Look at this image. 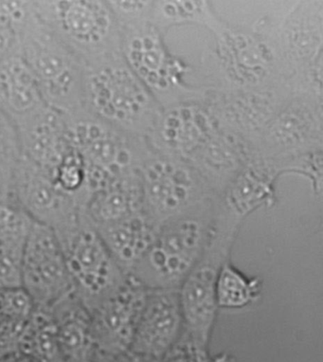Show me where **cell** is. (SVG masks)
I'll return each mask as SVG.
<instances>
[{
  "label": "cell",
  "mask_w": 323,
  "mask_h": 362,
  "mask_svg": "<svg viewBox=\"0 0 323 362\" xmlns=\"http://www.w3.org/2000/svg\"><path fill=\"white\" fill-rule=\"evenodd\" d=\"M18 52L47 105L63 114L83 110L85 64L39 21L33 6L29 19L18 33Z\"/></svg>",
  "instance_id": "6da1fadb"
},
{
  "label": "cell",
  "mask_w": 323,
  "mask_h": 362,
  "mask_svg": "<svg viewBox=\"0 0 323 362\" xmlns=\"http://www.w3.org/2000/svg\"><path fill=\"white\" fill-rule=\"evenodd\" d=\"M33 12L86 66L112 57L114 16L102 0H32Z\"/></svg>",
  "instance_id": "7a4b0ae2"
},
{
  "label": "cell",
  "mask_w": 323,
  "mask_h": 362,
  "mask_svg": "<svg viewBox=\"0 0 323 362\" xmlns=\"http://www.w3.org/2000/svg\"><path fill=\"white\" fill-rule=\"evenodd\" d=\"M54 233L74 293L90 311L121 286V269L82 210L74 224Z\"/></svg>",
  "instance_id": "3957f363"
},
{
  "label": "cell",
  "mask_w": 323,
  "mask_h": 362,
  "mask_svg": "<svg viewBox=\"0 0 323 362\" xmlns=\"http://www.w3.org/2000/svg\"><path fill=\"white\" fill-rule=\"evenodd\" d=\"M108 58L86 66L83 110L113 127L133 122L147 101L132 72Z\"/></svg>",
  "instance_id": "277c9868"
},
{
  "label": "cell",
  "mask_w": 323,
  "mask_h": 362,
  "mask_svg": "<svg viewBox=\"0 0 323 362\" xmlns=\"http://www.w3.org/2000/svg\"><path fill=\"white\" fill-rule=\"evenodd\" d=\"M22 286L35 306L51 308L74 288L54 230L33 222L25 242L21 264Z\"/></svg>",
  "instance_id": "5b68a950"
},
{
  "label": "cell",
  "mask_w": 323,
  "mask_h": 362,
  "mask_svg": "<svg viewBox=\"0 0 323 362\" xmlns=\"http://www.w3.org/2000/svg\"><path fill=\"white\" fill-rule=\"evenodd\" d=\"M146 302L136 280L127 277L110 297L89 311L98 355L119 358L129 353Z\"/></svg>",
  "instance_id": "8992f818"
},
{
  "label": "cell",
  "mask_w": 323,
  "mask_h": 362,
  "mask_svg": "<svg viewBox=\"0 0 323 362\" xmlns=\"http://www.w3.org/2000/svg\"><path fill=\"white\" fill-rule=\"evenodd\" d=\"M13 199L33 220L54 232L74 224L80 217L77 200L60 190L48 172L24 156L13 178Z\"/></svg>",
  "instance_id": "52a82bcc"
},
{
  "label": "cell",
  "mask_w": 323,
  "mask_h": 362,
  "mask_svg": "<svg viewBox=\"0 0 323 362\" xmlns=\"http://www.w3.org/2000/svg\"><path fill=\"white\" fill-rule=\"evenodd\" d=\"M16 130L22 155L49 175L74 150L69 141L65 114L49 105Z\"/></svg>",
  "instance_id": "ba28073f"
},
{
  "label": "cell",
  "mask_w": 323,
  "mask_h": 362,
  "mask_svg": "<svg viewBox=\"0 0 323 362\" xmlns=\"http://www.w3.org/2000/svg\"><path fill=\"white\" fill-rule=\"evenodd\" d=\"M180 305L172 293L158 294L146 302L129 352L158 359L165 356L177 339Z\"/></svg>",
  "instance_id": "9c48e42d"
},
{
  "label": "cell",
  "mask_w": 323,
  "mask_h": 362,
  "mask_svg": "<svg viewBox=\"0 0 323 362\" xmlns=\"http://www.w3.org/2000/svg\"><path fill=\"white\" fill-rule=\"evenodd\" d=\"M46 107L37 82L18 49L0 63V110L16 128Z\"/></svg>",
  "instance_id": "30bf717a"
},
{
  "label": "cell",
  "mask_w": 323,
  "mask_h": 362,
  "mask_svg": "<svg viewBox=\"0 0 323 362\" xmlns=\"http://www.w3.org/2000/svg\"><path fill=\"white\" fill-rule=\"evenodd\" d=\"M49 309L57 322L60 362H94L97 353L90 312L76 294L74 292Z\"/></svg>",
  "instance_id": "8fae6325"
},
{
  "label": "cell",
  "mask_w": 323,
  "mask_h": 362,
  "mask_svg": "<svg viewBox=\"0 0 323 362\" xmlns=\"http://www.w3.org/2000/svg\"><path fill=\"white\" fill-rule=\"evenodd\" d=\"M201 239V230L196 222L180 223L155 240L147 252L149 263L163 279H177L194 266Z\"/></svg>",
  "instance_id": "7c38bea8"
},
{
  "label": "cell",
  "mask_w": 323,
  "mask_h": 362,
  "mask_svg": "<svg viewBox=\"0 0 323 362\" xmlns=\"http://www.w3.org/2000/svg\"><path fill=\"white\" fill-rule=\"evenodd\" d=\"M95 229L119 269L146 255L155 242L151 230L138 216H130Z\"/></svg>",
  "instance_id": "4fadbf2b"
},
{
  "label": "cell",
  "mask_w": 323,
  "mask_h": 362,
  "mask_svg": "<svg viewBox=\"0 0 323 362\" xmlns=\"http://www.w3.org/2000/svg\"><path fill=\"white\" fill-rule=\"evenodd\" d=\"M216 275L210 267L196 270L189 278L181 294V305L185 318L196 331V341L206 344L209 327L216 310Z\"/></svg>",
  "instance_id": "5bb4252c"
},
{
  "label": "cell",
  "mask_w": 323,
  "mask_h": 362,
  "mask_svg": "<svg viewBox=\"0 0 323 362\" xmlns=\"http://www.w3.org/2000/svg\"><path fill=\"white\" fill-rule=\"evenodd\" d=\"M19 354L38 362H60L57 322L51 309L35 306L22 332Z\"/></svg>",
  "instance_id": "9a60e30c"
},
{
  "label": "cell",
  "mask_w": 323,
  "mask_h": 362,
  "mask_svg": "<svg viewBox=\"0 0 323 362\" xmlns=\"http://www.w3.org/2000/svg\"><path fill=\"white\" fill-rule=\"evenodd\" d=\"M147 177L150 196L161 207L174 210L187 199L191 181L185 172L157 163L149 168Z\"/></svg>",
  "instance_id": "2e32d148"
},
{
  "label": "cell",
  "mask_w": 323,
  "mask_h": 362,
  "mask_svg": "<svg viewBox=\"0 0 323 362\" xmlns=\"http://www.w3.org/2000/svg\"><path fill=\"white\" fill-rule=\"evenodd\" d=\"M127 60L149 85L160 89L169 86V66H164L163 54L150 37H134L127 46Z\"/></svg>",
  "instance_id": "e0dca14e"
},
{
  "label": "cell",
  "mask_w": 323,
  "mask_h": 362,
  "mask_svg": "<svg viewBox=\"0 0 323 362\" xmlns=\"http://www.w3.org/2000/svg\"><path fill=\"white\" fill-rule=\"evenodd\" d=\"M22 157L18 130L0 110V202L15 200L13 178Z\"/></svg>",
  "instance_id": "ac0fdd59"
},
{
  "label": "cell",
  "mask_w": 323,
  "mask_h": 362,
  "mask_svg": "<svg viewBox=\"0 0 323 362\" xmlns=\"http://www.w3.org/2000/svg\"><path fill=\"white\" fill-rule=\"evenodd\" d=\"M254 291V282L247 281L232 267H225L216 276V303L222 308H235L246 305Z\"/></svg>",
  "instance_id": "d6986e66"
},
{
  "label": "cell",
  "mask_w": 323,
  "mask_h": 362,
  "mask_svg": "<svg viewBox=\"0 0 323 362\" xmlns=\"http://www.w3.org/2000/svg\"><path fill=\"white\" fill-rule=\"evenodd\" d=\"M35 221L16 200L0 202V242L25 240Z\"/></svg>",
  "instance_id": "ffe728a7"
},
{
  "label": "cell",
  "mask_w": 323,
  "mask_h": 362,
  "mask_svg": "<svg viewBox=\"0 0 323 362\" xmlns=\"http://www.w3.org/2000/svg\"><path fill=\"white\" fill-rule=\"evenodd\" d=\"M26 239L0 242V289L22 286L21 264Z\"/></svg>",
  "instance_id": "44dd1931"
},
{
  "label": "cell",
  "mask_w": 323,
  "mask_h": 362,
  "mask_svg": "<svg viewBox=\"0 0 323 362\" xmlns=\"http://www.w3.org/2000/svg\"><path fill=\"white\" fill-rule=\"evenodd\" d=\"M35 308L32 297L23 286L0 289V318L27 321Z\"/></svg>",
  "instance_id": "7402d4cb"
},
{
  "label": "cell",
  "mask_w": 323,
  "mask_h": 362,
  "mask_svg": "<svg viewBox=\"0 0 323 362\" xmlns=\"http://www.w3.org/2000/svg\"><path fill=\"white\" fill-rule=\"evenodd\" d=\"M27 321L0 318V361L18 355L22 332Z\"/></svg>",
  "instance_id": "603a6c76"
},
{
  "label": "cell",
  "mask_w": 323,
  "mask_h": 362,
  "mask_svg": "<svg viewBox=\"0 0 323 362\" xmlns=\"http://www.w3.org/2000/svg\"><path fill=\"white\" fill-rule=\"evenodd\" d=\"M163 362H213L205 351V344L194 341L180 345L166 354Z\"/></svg>",
  "instance_id": "cb8c5ba5"
},
{
  "label": "cell",
  "mask_w": 323,
  "mask_h": 362,
  "mask_svg": "<svg viewBox=\"0 0 323 362\" xmlns=\"http://www.w3.org/2000/svg\"><path fill=\"white\" fill-rule=\"evenodd\" d=\"M18 49V33L6 19L0 18V63Z\"/></svg>",
  "instance_id": "d4e9b609"
},
{
  "label": "cell",
  "mask_w": 323,
  "mask_h": 362,
  "mask_svg": "<svg viewBox=\"0 0 323 362\" xmlns=\"http://www.w3.org/2000/svg\"><path fill=\"white\" fill-rule=\"evenodd\" d=\"M119 362H160V359L149 358V356H144L136 355V354L127 353V355L122 356L119 358Z\"/></svg>",
  "instance_id": "484cf974"
},
{
  "label": "cell",
  "mask_w": 323,
  "mask_h": 362,
  "mask_svg": "<svg viewBox=\"0 0 323 362\" xmlns=\"http://www.w3.org/2000/svg\"><path fill=\"white\" fill-rule=\"evenodd\" d=\"M0 362H38V361H35V359L29 358V356H26L24 355H21V354H18V355L12 356V358L4 359V361H0Z\"/></svg>",
  "instance_id": "4316f807"
},
{
  "label": "cell",
  "mask_w": 323,
  "mask_h": 362,
  "mask_svg": "<svg viewBox=\"0 0 323 362\" xmlns=\"http://www.w3.org/2000/svg\"><path fill=\"white\" fill-rule=\"evenodd\" d=\"M119 358H121V356H119V358H111V356H102L97 354L94 362H119Z\"/></svg>",
  "instance_id": "83f0119b"
}]
</instances>
